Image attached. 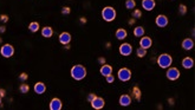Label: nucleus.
Instances as JSON below:
<instances>
[{
	"mask_svg": "<svg viewBox=\"0 0 195 110\" xmlns=\"http://www.w3.org/2000/svg\"><path fill=\"white\" fill-rule=\"evenodd\" d=\"M71 77L76 81H82L87 77V69L82 64H77L71 69Z\"/></svg>",
	"mask_w": 195,
	"mask_h": 110,
	"instance_id": "f257e3e1",
	"label": "nucleus"
},
{
	"mask_svg": "<svg viewBox=\"0 0 195 110\" xmlns=\"http://www.w3.org/2000/svg\"><path fill=\"white\" fill-rule=\"evenodd\" d=\"M171 63H173V57L168 53H162L157 57V64L162 69H168Z\"/></svg>",
	"mask_w": 195,
	"mask_h": 110,
	"instance_id": "f03ea898",
	"label": "nucleus"
},
{
	"mask_svg": "<svg viewBox=\"0 0 195 110\" xmlns=\"http://www.w3.org/2000/svg\"><path fill=\"white\" fill-rule=\"evenodd\" d=\"M102 18L105 21H112L116 19V10L111 6H106L102 10Z\"/></svg>",
	"mask_w": 195,
	"mask_h": 110,
	"instance_id": "7ed1b4c3",
	"label": "nucleus"
},
{
	"mask_svg": "<svg viewBox=\"0 0 195 110\" xmlns=\"http://www.w3.org/2000/svg\"><path fill=\"white\" fill-rule=\"evenodd\" d=\"M0 53H1L3 57L10 58L14 54V48L11 44H5V45H3V48L0 49Z\"/></svg>",
	"mask_w": 195,
	"mask_h": 110,
	"instance_id": "20e7f679",
	"label": "nucleus"
},
{
	"mask_svg": "<svg viewBox=\"0 0 195 110\" xmlns=\"http://www.w3.org/2000/svg\"><path fill=\"white\" fill-rule=\"evenodd\" d=\"M117 76H118V80L122 81V82H128L130 78H131V71L129 69L127 68H123V69H120L118 70V74H117Z\"/></svg>",
	"mask_w": 195,
	"mask_h": 110,
	"instance_id": "39448f33",
	"label": "nucleus"
},
{
	"mask_svg": "<svg viewBox=\"0 0 195 110\" xmlns=\"http://www.w3.org/2000/svg\"><path fill=\"white\" fill-rule=\"evenodd\" d=\"M90 103H91V107H92L93 109L99 110V109H102V108L105 105V101H104V98H102V97L95 96V97H93V99L90 102Z\"/></svg>",
	"mask_w": 195,
	"mask_h": 110,
	"instance_id": "423d86ee",
	"label": "nucleus"
},
{
	"mask_svg": "<svg viewBox=\"0 0 195 110\" xmlns=\"http://www.w3.org/2000/svg\"><path fill=\"white\" fill-rule=\"evenodd\" d=\"M181 76V74H180V71L176 69V68H168V70H167V78L168 80H170V81H176L178 77Z\"/></svg>",
	"mask_w": 195,
	"mask_h": 110,
	"instance_id": "0eeeda50",
	"label": "nucleus"
},
{
	"mask_svg": "<svg viewBox=\"0 0 195 110\" xmlns=\"http://www.w3.org/2000/svg\"><path fill=\"white\" fill-rule=\"evenodd\" d=\"M132 52V46L129 43H123L120 45V53L122 56H130Z\"/></svg>",
	"mask_w": 195,
	"mask_h": 110,
	"instance_id": "6e6552de",
	"label": "nucleus"
},
{
	"mask_svg": "<svg viewBox=\"0 0 195 110\" xmlns=\"http://www.w3.org/2000/svg\"><path fill=\"white\" fill-rule=\"evenodd\" d=\"M155 23H156V25H157L159 27H166L168 25V18L166 17L165 14H159L157 17H156V19H155Z\"/></svg>",
	"mask_w": 195,
	"mask_h": 110,
	"instance_id": "1a4fd4ad",
	"label": "nucleus"
},
{
	"mask_svg": "<svg viewBox=\"0 0 195 110\" xmlns=\"http://www.w3.org/2000/svg\"><path fill=\"white\" fill-rule=\"evenodd\" d=\"M151 45H153V40L150 37H145V36L141 37V40H139V46H141V48L148 50L149 48H151Z\"/></svg>",
	"mask_w": 195,
	"mask_h": 110,
	"instance_id": "9d476101",
	"label": "nucleus"
},
{
	"mask_svg": "<svg viewBox=\"0 0 195 110\" xmlns=\"http://www.w3.org/2000/svg\"><path fill=\"white\" fill-rule=\"evenodd\" d=\"M156 1L155 0H142V7L145 11H151L155 9Z\"/></svg>",
	"mask_w": 195,
	"mask_h": 110,
	"instance_id": "9b49d317",
	"label": "nucleus"
},
{
	"mask_svg": "<svg viewBox=\"0 0 195 110\" xmlns=\"http://www.w3.org/2000/svg\"><path fill=\"white\" fill-rule=\"evenodd\" d=\"M99 72H100V75H102V76L106 77V76L112 74V68H111V65H109V64H103L102 66H100Z\"/></svg>",
	"mask_w": 195,
	"mask_h": 110,
	"instance_id": "f8f14e48",
	"label": "nucleus"
},
{
	"mask_svg": "<svg viewBox=\"0 0 195 110\" xmlns=\"http://www.w3.org/2000/svg\"><path fill=\"white\" fill-rule=\"evenodd\" d=\"M63 104H61V101L59 98H53L51 102H50V109L51 110H60Z\"/></svg>",
	"mask_w": 195,
	"mask_h": 110,
	"instance_id": "ddd939ff",
	"label": "nucleus"
},
{
	"mask_svg": "<svg viewBox=\"0 0 195 110\" xmlns=\"http://www.w3.org/2000/svg\"><path fill=\"white\" fill-rule=\"evenodd\" d=\"M59 42L63 44V45L70 44V42H71V34H70L69 32H63V33H60V36H59Z\"/></svg>",
	"mask_w": 195,
	"mask_h": 110,
	"instance_id": "4468645a",
	"label": "nucleus"
},
{
	"mask_svg": "<svg viewBox=\"0 0 195 110\" xmlns=\"http://www.w3.org/2000/svg\"><path fill=\"white\" fill-rule=\"evenodd\" d=\"M182 48H183V50H186V51L192 50V49L194 48V42H193V39H192V38H186L182 42Z\"/></svg>",
	"mask_w": 195,
	"mask_h": 110,
	"instance_id": "2eb2a0df",
	"label": "nucleus"
},
{
	"mask_svg": "<svg viewBox=\"0 0 195 110\" xmlns=\"http://www.w3.org/2000/svg\"><path fill=\"white\" fill-rule=\"evenodd\" d=\"M46 91V85L43 82H38L34 84V92L38 93V95H42Z\"/></svg>",
	"mask_w": 195,
	"mask_h": 110,
	"instance_id": "dca6fc26",
	"label": "nucleus"
},
{
	"mask_svg": "<svg viewBox=\"0 0 195 110\" xmlns=\"http://www.w3.org/2000/svg\"><path fill=\"white\" fill-rule=\"evenodd\" d=\"M131 103V97L129 95H122L120 97V104L122 107H128Z\"/></svg>",
	"mask_w": 195,
	"mask_h": 110,
	"instance_id": "f3484780",
	"label": "nucleus"
},
{
	"mask_svg": "<svg viewBox=\"0 0 195 110\" xmlns=\"http://www.w3.org/2000/svg\"><path fill=\"white\" fill-rule=\"evenodd\" d=\"M182 66L184 69H192L194 66V60H193V58H190V57L183 58V60H182Z\"/></svg>",
	"mask_w": 195,
	"mask_h": 110,
	"instance_id": "a211bd4d",
	"label": "nucleus"
},
{
	"mask_svg": "<svg viewBox=\"0 0 195 110\" xmlns=\"http://www.w3.org/2000/svg\"><path fill=\"white\" fill-rule=\"evenodd\" d=\"M116 38L118 39V40H123V39H126L127 38V36H128V32L124 28H118L116 31Z\"/></svg>",
	"mask_w": 195,
	"mask_h": 110,
	"instance_id": "6ab92c4d",
	"label": "nucleus"
},
{
	"mask_svg": "<svg viewBox=\"0 0 195 110\" xmlns=\"http://www.w3.org/2000/svg\"><path fill=\"white\" fill-rule=\"evenodd\" d=\"M53 34V30L50 26H45L44 28H42V36L45 38H50Z\"/></svg>",
	"mask_w": 195,
	"mask_h": 110,
	"instance_id": "aec40b11",
	"label": "nucleus"
},
{
	"mask_svg": "<svg viewBox=\"0 0 195 110\" xmlns=\"http://www.w3.org/2000/svg\"><path fill=\"white\" fill-rule=\"evenodd\" d=\"M134 36L135 37H143L144 36V28L142 27V26H137V27H135L134 28Z\"/></svg>",
	"mask_w": 195,
	"mask_h": 110,
	"instance_id": "412c9836",
	"label": "nucleus"
},
{
	"mask_svg": "<svg viewBox=\"0 0 195 110\" xmlns=\"http://www.w3.org/2000/svg\"><path fill=\"white\" fill-rule=\"evenodd\" d=\"M28 30L31 31V32H37V31L39 30V24H38V23L37 21H32V23H31V24L28 25Z\"/></svg>",
	"mask_w": 195,
	"mask_h": 110,
	"instance_id": "4be33fe9",
	"label": "nucleus"
},
{
	"mask_svg": "<svg viewBox=\"0 0 195 110\" xmlns=\"http://www.w3.org/2000/svg\"><path fill=\"white\" fill-rule=\"evenodd\" d=\"M136 54H137V57H139V58H143V57H145V54H147V49H143V48H139L136 50Z\"/></svg>",
	"mask_w": 195,
	"mask_h": 110,
	"instance_id": "5701e85b",
	"label": "nucleus"
},
{
	"mask_svg": "<svg viewBox=\"0 0 195 110\" xmlns=\"http://www.w3.org/2000/svg\"><path fill=\"white\" fill-rule=\"evenodd\" d=\"M136 6V1L135 0H127L126 1V7L128 10H134Z\"/></svg>",
	"mask_w": 195,
	"mask_h": 110,
	"instance_id": "b1692460",
	"label": "nucleus"
},
{
	"mask_svg": "<svg viewBox=\"0 0 195 110\" xmlns=\"http://www.w3.org/2000/svg\"><path fill=\"white\" fill-rule=\"evenodd\" d=\"M19 91H20L21 93H27V92L30 91V86H28L27 84H25V83H22V84L19 86Z\"/></svg>",
	"mask_w": 195,
	"mask_h": 110,
	"instance_id": "393cba45",
	"label": "nucleus"
},
{
	"mask_svg": "<svg viewBox=\"0 0 195 110\" xmlns=\"http://www.w3.org/2000/svg\"><path fill=\"white\" fill-rule=\"evenodd\" d=\"M132 93H134V96H135V98L137 101L141 99V91H139V89L137 88V86H135V88L132 89Z\"/></svg>",
	"mask_w": 195,
	"mask_h": 110,
	"instance_id": "a878e982",
	"label": "nucleus"
},
{
	"mask_svg": "<svg viewBox=\"0 0 195 110\" xmlns=\"http://www.w3.org/2000/svg\"><path fill=\"white\" fill-rule=\"evenodd\" d=\"M132 17H134L135 19L142 18V12H141V10H134V11H132Z\"/></svg>",
	"mask_w": 195,
	"mask_h": 110,
	"instance_id": "bb28decb",
	"label": "nucleus"
},
{
	"mask_svg": "<svg viewBox=\"0 0 195 110\" xmlns=\"http://www.w3.org/2000/svg\"><path fill=\"white\" fill-rule=\"evenodd\" d=\"M178 13L182 14V15H184L187 13V6L183 5V4H181L180 6H178Z\"/></svg>",
	"mask_w": 195,
	"mask_h": 110,
	"instance_id": "cd10ccee",
	"label": "nucleus"
},
{
	"mask_svg": "<svg viewBox=\"0 0 195 110\" xmlns=\"http://www.w3.org/2000/svg\"><path fill=\"white\" fill-rule=\"evenodd\" d=\"M27 78H28V76H27V74H25V72H22V74H20V75H19V80H20V81H22V82L26 81Z\"/></svg>",
	"mask_w": 195,
	"mask_h": 110,
	"instance_id": "c85d7f7f",
	"label": "nucleus"
},
{
	"mask_svg": "<svg viewBox=\"0 0 195 110\" xmlns=\"http://www.w3.org/2000/svg\"><path fill=\"white\" fill-rule=\"evenodd\" d=\"M105 78H106V82H108V83H114V81H115V77H114L112 75H109V76H106Z\"/></svg>",
	"mask_w": 195,
	"mask_h": 110,
	"instance_id": "c756f323",
	"label": "nucleus"
},
{
	"mask_svg": "<svg viewBox=\"0 0 195 110\" xmlns=\"http://www.w3.org/2000/svg\"><path fill=\"white\" fill-rule=\"evenodd\" d=\"M0 20H1L3 23H6L7 20H9V15H6V14H1V15H0Z\"/></svg>",
	"mask_w": 195,
	"mask_h": 110,
	"instance_id": "7c9ffc66",
	"label": "nucleus"
},
{
	"mask_svg": "<svg viewBox=\"0 0 195 110\" xmlns=\"http://www.w3.org/2000/svg\"><path fill=\"white\" fill-rule=\"evenodd\" d=\"M61 13H63V14H69L70 13V7H63V9H61Z\"/></svg>",
	"mask_w": 195,
	"mask_h": 110,
	"instance_id": "2f4dec72",
	"label": "nucleus"
},
{
	"mask_svg": "<svg viewBox=\"0 0 195 110\" xmlns=\"http://www.w3.org/2000/svg\"><path fill=\"white\" fill-rule=\"evenodd\" d=\"M98 63H99V64H102V65L105 64V58L104 57H99L98 58Z\"/></svg>",
	"mask_w": 195,
	"mask_h": 110,
	"instance_id": "473e14b6",
	"label": "nucleus"
},
{
	"mask_svg": "<svg viewBox=\"0 0 195 110\" xmlns=\"http://www.w3.org/2000/svg\"><path fill=\"white\" fill-rule=\"evenodd\" d=\"M96 95H95V93H89V96H88V101L89 102H91L92 99H93V97H95Z\"/></svg>",
	"mask_w": 195,
	"mask_h": 110,
	"instance_id": "72a5a7b5",
	"label": "nucleus"
},
{
	"mask_svg": "<svg viewBox=\"0 0 195 110\" xmlns=\"http://www.w3.org/2000/svg\"><path fill=\"white\" fill-rule=\"evenodd\" d=\"M0 96H1V97L5 96V90L4 89H0Z\"/></svg>",
	"mask_w": 195,
	"mask_h": 110,
	"instance_id": "f704fd0d",
	"label": "nucleus"
},
{
	"mask_svg": "<svg viewBox=\"0 0 195 110\" xmlns=\"http://www.w3.org/2000/svg\"><path fill=\"white\" fill-rule=\"evenodd\" d=\"M81 23H82V24H85V23H87V19H85L84 17H82L81 18Z\"/></svg>",
	"mask_w": 195,
	"mask_h": 110,
	"instance_id": "c9c22d12",
	"label": "nucleus"
},
{
	"mask_svg": "<svg viewBox=\"0 0 195 110\" xmlns=\"http://www.w3.org/2000/svg\"><path fill=\"white\" fill-rule=\"evenodd\" d=\"M5 30H6V27H5V26H0V32H1V33H3V32H5Z\"/></svg>",
	"mask_w": 195,
	"mask_h": 110,
	"instance_id": "e433bc0d",
	"label": "nucleus"
},
{
	"mask_svg": "<svg viewBox=\"0 0 195 110\" xmlns=\"http://www.w3.org/2000/svg\"><path fill=\"white\" fill-rule=\"evenodd\" d=\"M135 20H136V19H130V20H129V24H130V25H132V24L135 23Z\"/></svg>",
	"mask_w": 195,
	"mask_h": 110,
	"instance_id": "4c0bfd02",
	"label": "nucleus"
},
{
	"mask_svg": "<svg viewBox=\"0 0 195 110\" xmlns=\"http://www.w3.org/2000/svg\"><path fill=\"white\" fill-rule=\"evenodd\" d=\"M1 98H3V97H1V96H0V105H1Z\"/></svg>",
	"mask_w": 195,
	"mask_h": 110,
	"instance_id": "58836bf2",
	"label": "nucleus"
},
{
	"mask_svg": "<svg viewBox=\"0 0 195 110\" xmlns=\"http://www.w3.org/2000/svg\"><path fill=\"white\" fill-rule=\"evenodd\" d=\"M0 42H1V38H0Z\"/></svg>",
	"mask_w": 195,
	"mask_h": 110,
	"instance_id": "ea45409f",
	"label": "nucleus"
},
{
	"mask_svg": "<svg viewBox=\"0 0 195 110\" xmlns=\"http://www.w3.org/2000/svg\"><path fill=\"white\" fill-rule=\"evenodd\" d=\"M171 1H174V0H171Z\"/></svg>",
	"mask_w": 195,
	"mask_h": 110,
	"instance_id": "a19ab883",
	"label": "nucleus"
}]
</instances>
